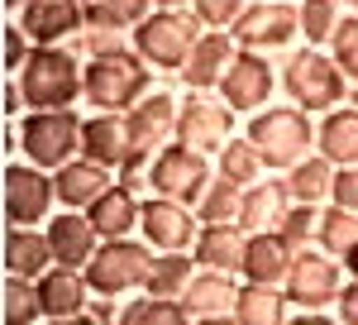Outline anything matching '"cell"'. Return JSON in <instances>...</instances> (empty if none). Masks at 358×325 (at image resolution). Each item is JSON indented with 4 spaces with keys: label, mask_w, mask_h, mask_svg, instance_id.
<instances>
[{
    "label": "cell",
    "mask_w": 358,
    "mask_h": 325,
    "mask_svg": "<svg viewBox=\"0 0 358 325\" xmlns=\"http://www.w3.org/2000/svg\"><path fill=\"white\" fill-rule=\"evenodd\" d=\"M349 86L344 67L334 62L330 48H315V43H296L292 53L282 57V101L310 110L315 120L330 115V110L349 106Z\"/></svg>",
    "instance_id": "cell-1"
},
{
    "label": "cell",
    "mask_w": 358,
    "mask_h": 325,
    "mask_svg": "<svg viewBox=\"0 0 358 325\" xmlns=\"http://www.w3.org/2000/svg\"><path fill=\"white\" fill-rule=\"evenodd\" d=\"M15 77H20V91H24L29 110H77L86 96V57H77L67 43L34 48Z\"/></svg>",
    "instance_id": "cell-2"
},
{
    "label": "cell",
    "mask_w": 358,
    "mask_h": 325,
    "mask_svg": "<svg viewBox=\"0 0 358 325\" xmlns=\"http://www.w3.org/2000/svg\"><path fill=\"white\" fill-rule=\"evenodd\" d=\"M153 91V67L134 53V43L86 57V110H129Z\"/></svg>",
    "instance_id": "cell-3"
},
{
    "label": "cell",
    "mask_w": 358,
    "mask_h": 325,
    "mask_svg": "<svg viewBox=\"0 0 358 325\" xmlns=\"http://www.w3.org/2000/svg\"><path fill=\"white\" fill-rule=\"evenodd\" d=\"M244 134L263 153L268 172H287L292 162L315 153V115L292 106V101H282V106H268V110H258V115H248Z\"/></svg>",
    "instance_id": "cell-4"
},
{
    "label": "cell",
    "mask_w": 358,
    "mask_h": 325,
    "mask_svg": "<svg viewBox=\"0 0 358 325\" xmlns=\"http://www.w3.org/2000/svg\"><path fill=\"white\" fill-rule=\"evenodd\" d=\"M82 125H86L82 110H24L15 148H20V158L57 172L62 162H72L82 153Z\"/></svg>",
    "instance_id": "cell-5"
},
{
    "label": "cell",
    "mask_w": 358,
    "mask_h": 325,
    "mask_svg": "<svg viewBox=\"0 0 358 325\" xmlns=\"http://www.w3.org/2000/svg\"><path fill=\"white\" fill-rule=\"evenodd\" d=\"M201 34H206V25L196 20L192 10H153L129 39H134V53L143 57L153 72H172V77H177V72L187 67V57H192Z\"/></svg>",
    "instance_id": "cell-6"
},
{
    "label": "cell",
    "mask_w": 358,
    "mask_h": 325,
    "mask_svg": "<svg viewBox=\"0 0 358 325\" xmlns=\"http://www.w3.org/2000/svg\"><path fill=\"white\" fill-rule=\"evenodd\" d=\"M0 211L5 225H48L57 211V182L48 167L38 162H5V182H0Z\"/></svg>",
    "instance_id": "cell-7"
},
{
    "label": "cell",
    "mask_w": 358,
    "mask_h": 325,
    "mask_svg": "<svg viewBox=\"0 0 358 325\" xmlns=\"http://www.w3.org/2000/svg\"><path fill=\"white\" fill-rule=\"evenodd\" d=\"M143 182H148V191H158V196H172V201L196 206L206 196V187L215 182V158L192 148V144H167V148L153 153Z\"/></svg>",
    "instance_id": "cell-8"
},
{
    "label": "cell",
    "mask_w": 358,
    "mask_h": 325,
    "mask_svg": "<svg viewBox=\"0 0 358 325\" xmlns=\"http://www.w3.org/2000/svg\"><path fill=\"white\" fill-rule=\"evenodd\" d=\"M153 263V249L129 235V240H101L96 258L86 263V282L96 297H138L143 292V277Z\"/></svg>",
    "instance_id": "cell-9"
},
{
    "label": "cell",
    "mask_w": 358,
    "mask_h": 325,
    "mask_svg": "<svg viewBox=\"0 0 358 325\" xmlns=\"http://www.w3.org/2000/svg\"><path fill=\"white\" fill-rule=\"evenodd\" d=\"M344 282H349L344 258H334L320 244H310V249H296L292 272H287L282 287H287V297H292V311H334Z\"/></svg>",
    "instance_id": "cell-10"
},
{
    "label": "cell",
    "mask_w": 358,
    "mask_h": 325,
    "mask_svg": "<svg viewBox=\"0 0 358 325\" xmlns=\"http://www.w3.org/2000/svg\"><path fill=\"white\" fill-rule=\"evenodd\" d=\"M82 153L96 158L101 167H110L120 177H143L148 172V153H138L134 130H129V115L124 110H91L82 125Z\"/></svg>",
    "instance_id": "cell-11"
},
{
    "label": "cell",
    "mask_w": 358,
    "mask_h": 325,
    "mask_svg": "<svg viewBox=\"0 0 358 325\" xmlns=\"http://www.w3.org/2000/svg\"><path fill=\"white\" fill-rule=\"evenodd\" d=\"M239 134V110L220 91H187L182 86V115H177V144H192L201 153H220Z\"/></svg>",
    "instance_id": "cell-12"
},
{
    "label": "cell",
    "mask_w": 358,
    "mask_h": 325,
    "mask_svg": "<svg viewBox=\"0 0 358 325\" xmlns=\"http://www.w3.org/2000/svg\"><path fill=\"white\" fill-rule=\"evenodd\" d=\"M229 34L248 53H292L301 43V10L296 0H248Z\"/></svg>",
    "instance_id": "cell-13"
},
{
    "label": "cell",
    "mask_w": 358,
    "mask_h": 325,
    "mask_svg": "<svg viewBox=\"0 0 358 325\" xmlns=\"http://www.w3.org/2000/svg\"><path fill=\"white\" fill-rule=\"evenodd\" d=\"M277 91H282V62H273L268 53H248V48H239L234 67H229L224 81H220V96L239 110V115L268 110Z\"/></svg>",
    "instance_id": "cell-14"
},
{
    "label": "cell",
    "mask_w": 358,
    "mask_h": 325,
    "mask_svg": "<svg viewBox=\"0 0 358 325\" xmlns=\"http://www.w3.org/2000/svg\"><path fill=\"white\" fill-rule=\"evenodd\" d=\"M196 235H201V216L187 201H172V196H158L148 191L143 196V220H138V240L158 254H177V249H196Z\"/></svg>",
    "instance_id": "cell-15"
},
{
    "label": "cell",
    "mask_w": 358,
    "mask_h": 325,
    "mask_svg": "<svg viewBox=\"0 0 358 325\" xmlns=\"http://www.w3.org/2000/svg\"><path fill=\"white\" fill-rule=\"evenodd\" d=\"M15 20L38 48H57L86 34V5L82 0H29Z\"/></svg>",
    "instance_id": "cell-16"
},
{
    "label": "cell",
    "mask_w": 358,
    "mask_h": 325,
    "mask_svg": "<svg viewBox=\"0 0 358 325\" xmlns=\"http://www.w3.org/2000/svg\"><path fill=\"white\" fill-rule=\"evenodd\" d=\"M129 115V130H134V144L138 153H158V148H167V144H177V115H182V91H148L138 106L124 110Z\"/></svg>",
    "instance_id": "cell-17"
},
{
    "label": "cell",
    "mask_w": 358,
    "mask_h": 325,
    "mask_svg": "<svg viewBox=\"0 0 358 325\" xmlns=\"http://www.w3.org/2000/svg\"><path fill=\"white\" fill-rule=\"evenodd\" d=\"M234 57H239V39H234L229 29H206V34L196 39L187 67L177 72V81H182L187 91H220V81H224V72L234 67Z\"/></svg>",
    "instance_id": "cell-18"
},
{
    "label": "cell",
    "mask_w": 358,
    "mask_h": 325,
    "mask_svg": "<svg viewBox=\"0 0 358 325\" xmlns=\"http://www.w3.org/2000/svg\"><path fill=\"white\" fill-rule=\"evenodd\" d=\"M86 216H91L101 240H129V235H138V220H143V191L124 177H115L110 187L91 201Z\"/></svg>",
    "instance_id": "cell-19"
},
{
    "label": "cell",
    "mask_w": 358,
    "mask_h": 325,
    "mask_svg": "<svg viewBox=\"0 0 358 325\" xmlns=\"http://www.w3.org/2000/svg\"><path fill=\"white\" fill-rule=\"evenodd\" d=\"M48 230V240H53V258L62 268H86L91 258H96V249H101V235H96V225L86 211H62L57 206L53 220L43 225Z\"/></svg>",
    "instance_id": "cell-20"
},
{
    "label": "cell",
    "mask_w": 358,
    "mask_h": 325,
    "mask_svg": "<svg viewBox=\"0 0 358 325\" xmlns=\"http://www.w3.org/2000/svg\"><path fill=\"white\" fill-rule=\"evenodd\" d=\"M292 258H296V244L287 240L282 230H258L248 235V254H244V282H263V287H282L287 272H292Z\"/></svg>",
    "instance_id": "cell-21"
},
{
    "label": "cell",
    "mask_w": 358,
    "mask_h": 325,
    "mask_svg": "<svg viewBox=\"0 0 358 325\" xmlns=\"http://www.w3.org/2000/svg\"><path fill=\"white\" fill-rule=\"evenodd\" d=\"M115 177H120V172H110V167H101L96 158L77 153L72 162H62V167L53 172V182H57V206H62V211H91V201L110 187Z\"/></svg>",
    "instance_id": "cell-22"
},
{
    "label": "cell",
    "mask_w": 358,
    "mask_h": 325,
    "mask_svg": "<svg viewBox=\"0 0 358 325\" xmlns=\"http://www.w3.org/2000/svg\"><path fill=\"white\" fill-rule=\"evenodd\" d=\"M53 263V240L43 225H5V272L38 282Z\"/></svg>",
    "instance_id": "cell-23"
},
{
    "label": "cell",
    "mask_w": 358,
    "mask_h": 325,
    "mask_svg": "<svg viewBox=\"0 0 358 325\" xmlns=\"http://www.w3.org/2000/svg\"><path fill=\"white\" fill-rule=\"evenodd\" d=\"M38 297H43V316L57 321V316H82V311H91L96 292L86 282V268H62V263H53V268L38 277Z\"/></svg>",
    "instance_id": "cell-24"
},
{
    "label": "cell",
    "mask_w": 358,
    "mask_h": 325,
    "mask_svg": "<svg viewBox=\"0 0 358 325\" xmlns=\"http://www.w3.org/2000/svg\"><path fill=\"white\" fill-rule=\"evenodd\" d=\"M239 287H244V277H234V272L201 268V272L192 277V287L182 292V306L192 311V321H210V316H234Z\"/></svg>",
    "instance_id": "cell-25"
},
{
    "label": "cell",
    "mask_w": 358,
    "mask_h": 325,
    "mask_svg": "<svg viewBox=\"0 0 358 325\" xmlns=\"http://www.w3.org/2000/svg\"><path fill=\"white\" fill-rule=\"evenodd\" d=\"M292 211V191H287V177L282 172H268V177H258L253 187L244 191V225L248 235H258V230H282V220Z\"/></svg>",
    "instance_id": "cell-26"
},
{
    "label": "cell",
    "mask_w": 358,
    "mask_h": 325,
    "mask_svg": "<svg viewBox=\"0 0 358 325\" xmlns=\"http://www.w3.org/2000/svg\"><path fill=\"white\" fill-rule=\"evenodd\" d=\"M196 263L215 272H244V254H248V230L244 225H201L196 235Z\"/></svg>",
    "instance_id": "cell-27"
},
{
    "label": "cell",
    "mask_w": 358,
    "mask_h": 325,
    "mask_svg": "<svg viewBox=\"0 0 358 325\" xmlns=\"http://www.w3.org/2000/svg\"><path fill=\"white\" fill-rule=\"evenodd\" d=\"M315 148L334 167H358V106H339L315 120Z\"/></svg>",
    "instance_id": "cell-28"
},
{
    "label": "cell",
    "mask_w": 358,
    "mask_h": 325,
    "mask_svg": "<svg viewBox=\"0 0 358 325\" xmlns=\"http://www.w3.org/2000/svg\"><path fill=\"white\" fill-rule=\"evenodd\" d=\"M334 167L320 148L315 153H306L301 162H292L282 177H287V191H292V201H301V206H330V196H334Z\"/></svg>",
    "instance_id": "cell-29"
},
{
    "label": "cell",
    "mask_w": 358,
    "mask_h": 325,
    "mask_svg": "<svg viewBox=\"0 0 358 325\" xmlns=\"http://www.w3.org/2000/svg\"><path fill=\"white\" fill-rule=\"evenodd\" d=\"M196 272H201L196 254H187V249H177V254H158V249H153V263H148V277H143V292H148V297L182 301V292L192 287Z\"/></svg>",
    "instance_id": "cell-30"
},
{
    "label": "cell",
    "mask_w": 358,
    "mask_h": 325,
    "mask_svg": "<svg viewBox=\"0 0 358 325\" xmlns=\"http://www.w3.org/2000/svg\"><path fill=\"white\" fill-rule=\"evenodd\" d=\"M234 321L239 325H287L292 321V297H287V287L244 282V287H239V301H234Z\"/></svg>",
    "instance_id": "cell-31"
},
{
    "label": "cell",
    "mask_w": 358,
    "mask_h": 325,
    "mask_svg": "<svg viewBox=\"0 0 358 325\" xmlns=\"http://www.w3.org/2000/svg\"><path fill=\"white\" fill-rule=\"evenodd\" d=\"M215 177L234 182V187H253L258 177H268V162H263V153L253 148L248 134H234L220 153H215Z\"/></svg>",
    "instance_id": "cell-32"
},
{
    "label": "cell",
    "mask_w": 358,
    "mask_h": 325,
    "mask_svg": "<svg viewBox=\"0 0 358 325\" xmlns=\"http://www.w3.org/2000/svg\"><path fill=\"white\" fill-rule=\"evenodd\" d=\"M86 5V29H115V34H134L158 5L153 0H82Z\"/></svg>",
    "instance_id": "cell-33"
},
{
    "label": "cell",
    "mask_w": 358,
    "mask_h": 325,
    "mask_svg": "<svg viewBox=\"0 0 358 325\" xmlns=\"http://www.w3.org/2000/svg\"><path fill=\"white\" fill-rule=\"evenodd\" d=\"M43 297H38V282L5 272V292H0V325H43Z\"/></svg>",
    "instance_id": "cell-34"
},
{
    "label": "cell",
    "mask_w": 358,
    "mask_h": 325,
    "mask_svg": "<svg viewBox=\"0 0 358 325\" xmlns=\"http://www.w3.org/2000/svg\"><path fill=\"white\" fill-rule=\"evenodd\" d=\"M301 10V43H315V48H330V39L344 25V0H296Z\"/></svg>",
    "instance_id": "cell-35"
},
{
    "label": "cell",
    "mask_w": 358,
    "mask_h": 325,
    "mask_svg": "<svg viewBox=\"0 0 358 325\" xmlns=\"http://www.w3.org/2000/svg\"><path fill=\"white\" fill-rule=\"evenodd\" d=\"M244 191L248 187H234V182L215 177V182L206 187V196L196 201L201 225H239V220H244Z\"/></svg>",
    "instance_id": "cell-36"
},
{
    "label": "cell",
    "mask_w": 358,
    "mask_h": 325,
    "mask_svg": "<svg viewBox=\"0 0 358 325\" xmlns=\"http://www.w3.org/2000/svg\"><path fill=\"white\" fill-rule=\"evenodd\" d=\"M120 325H196V321H192V311H187L182 301H167V297H148V292H138V297L124 301Z\"/></svg>",
    "instance_id": "cell-37"
},
{
    "label": "cell",
    "mask_w": 358,
    "mask_h": 325,
    "mask_svg": "<svg viewBox=\"0 0 358 325\" xmlns=\"http://www.w3.org/2000/svg\"><path fill=\"white\" fill-rule=\"evenodd\" d=\"M320 249L344 258L358 249V211H344V206H325V225H320Z\"/></svg>",
    "instance_id": "cell-38"
},
{
    "label": "cell",
    "mask_w": 358,
    "mask_h": 325,
    "mask_svg": "<svg viewBox=\"0 0 358 325\" xmlns=\"http://www.w3.org/2000/svg\"><path fill=\"white\" fill-rule=\"evenodd\" d=\"M320 225H325V206H301V201H292V211L282 220V235L296 244V249H310V244H320Z\"/></svg>",
    "instance_id": "cell-39"
},
{
    "label": "cell",
    "mask_w": 358,
    "mask_h": 325,
    "mask_svg": "<svg viewBox=\"0 0 358 325\" xmlns=\"http://www.w3.org/2000/svg\"><path fill=\"white\" fill-rule=\"evenodd\" d=\"M330 53H334V62L344 67V77L358 86V10H349V15H344L339 34L330 39Z\"/></svg>",
    "instance_id": "cell-40"
},
{
    "label": "cell",
    "mask_w": 358,
    "mask_h": 325,
    "mask_svg": "<svg viewBox=\"0 0 358 325\" xmlns=\"http://www.w3.org/2000/svg\"><path fill=\"white\" fill-rule=\"evenodd\" d=\"M248 10V0H192V15L206 29H234V20Z\"/></svg>",
    "instance_id": "cell-41"
},
{
    "label": "cell",
    "mask_w": 358,
    "mask_h": 325,
    "mask_svg": "<svg viewBox=\"0 0 358 325\" xmlns=\"http://www.w3.org/2000/svg\"><path fill=\"white\" fill-rule=\"evenodd\" d=\"M34 48H38V43H34L24 29H20V20H10V25H5V72L15 77V72L29 62V53H34Z\"/></svg>",
    "instance_id": "cell-42"
},
{
    "label": "cell",
    "mask_w": 358,
    "mask_h": 325,
    "mask_svg": "<svg viewBox=\"0 0 358 325\" xmlns=\"http://www.w3.org/2000/svg\"><path fill=\"white\" fill-rule=\"evenodd\" d=\"M334 206H344V211H358V167H339L334 172Z\"/></svg>",
    "instance_id": "cell-43"
},
{
    "label": "cell",
    "mask_w": 358,
    "mask_h": 325,
    "mask_svg": "<svg viewBox=\"0 0 358 325\" xmlns=\"http://www.w3.org/2000/svg\"><path fill=\"white\" fill-rule=\"evenodd\" d=\"M334 321L339 325H358V277L344 282V292H339V301H334Z\"/></svg>",
    "instance_id": "cell-44"
},
{
    "label": "cell",
    "mask_w": 358,
    "mask_h": 325,
    "mask_svg": "<svg viewBox=\"0 0 358 325\" xmlns=\"http://www.w3.org/2000/svg\"><path fill=\"white\" fill-rule=\"evenodd\" d=\"M29 110L24 91H20V77H5V120H20Z\"/></svg>",
    "instance_id": "cell-45"
},
{
    "label": "cell",
    "mask_w": 358,
    "mask_h": 325,
    "mask_svg": "<svg viewBox=\"0 0 358 325\" xmlns=\"http://www.w3.org/2000/svg\"><path fill=\"white\" fill-rule=\"evenodd\" d=\"M287 325H339V321H334V311H292Z\"/></svg>",
    "instance_id": "cell-46"
},
{
    "label": "cell",
    "mask_w": 358,
    "mask_h": 325,
    "mask_svg": "<svg viewBox=\"0 0 358 325\" xmlns=\"http://www.w3.org/2000/svg\"><path fill=\"white\" fill-rule=\"evenodd\" d=\"M43 325H101L91 311H82V316H57V321H43Z\"/></svg>",
    "instance_id": "cell-47"
},
{
    "label": "cell",
    "mask_w": 358,
    "mask_h": 325,
    "mask_svg": "<svg viewBox=\"0 0 358 325\" xmlns=\"http://www.w3.org/2000/svg\"><path fill=\"white\" fill-rule=\"evenodd\" d=\"M158 10H192V0H153Z\"/></svg>",
    "instance_id": "cell-48"
},
{
    "label": "cell",
    "mask_w": 358,
    "mask_h": 325,
    "mask_svg": "<svg viewBox=\"0 0 358 325\" xmlns=\"http://www.w3.org/2000/svg\"><path fill=\"white\" fill-rule=\"evenodd\" d=\"M344 268H349V277H358V249H354V254H344Z\"/></svg>",
    "instance_id": "cell-49"
},
{
    "label": "cell",
    "mask_w": 358,
    "mask_h": 325,
    "mask_svg": "<svg viewBox=\"0 0 358 325\" xmlns=\"http://www.w3.org/2000/svg\"><path fill=\"white\" fill-rule=\"evenodd\" d=\"M196 325H239L234 316H210V321H196Z\"/></svg>",
    "instance_id": "cell-50"
},
{
    "label": "cell",
    "mask_w": 358,
    "mask_h": 325,
    "mask_svg": "<svg viewBox=\"0 0 358 325\" xmlns=\"http://www.w3.org/2000/svg\"><path fill=\"white\" fill-rule=\"evenodd\" d=\"M24 5H29V0H5V10H10V15H20Z\"/></svg>",
    "instance_id": "cell-51"
},
{
    "label": "cell",
    "mask_w": 358,
    "mask_h": 325,
    "mask_svg": "<svg viewBox=\"0 0 358 325\" xmlns=\"http://www.w3.org/2000/svg\"><path fill=\"white\" fill-rule=\"evenodd\" d=\"M344 5H349V10H358V0H344Z\"/></svg>",
    "instance_id": "cell-52"
}]
</instances>
